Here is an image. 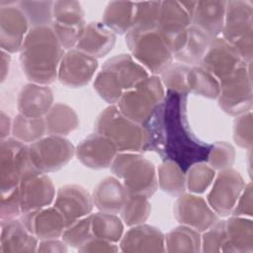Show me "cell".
<instances>
[{
    "label": "cell",
    "instance_id": "obj_31",
    "mask_svg": "<svg viewBox=\"0 0 253 253\" xmlns=\"http://www.w3.org/2000/svg\"><path fill=\"white\" fill-rule=\"evenodd\" d=\"M135 2L111 1L106 6L102 23L116 35H126L134 25Z\"/></svg>",
    "mask_w": 253,
    "mask_h": 253
},
{
    "label": "cell",
    "instance_id": "obj_27",
    "mask_svg": "<svg viewBox=\"0 0 253 253\" xmlns=\"http://www.w3.org/2000/svg\"><path fill=\"white\" fill-rule=\"evenodd\" d=\"M116 41L117 35L102 22H90L86 24L75 48L98 59L113 49Z\"/></svg>",
    "mask_w": 253,
    "mask_h": 253
},
{
    "label": "cell",
    "instance_id": "obj_47",
    "mask_svg": "<svg viewBox=\"0 0 253 253\" xmlns=\"http://www.w3.org/2000/svg\"><path fill=\"white\" fill-rule=\"evenodd\" d=\"M20 214H22V211L18 187L10 190H1V219L17 218Z\"/></svg>",
    "mask_w": 253,
    "mask_h": 253
},
{
    "label": "cell",
    "instance_id": "obj_35",
    "mask_svg": "<svg viewBox=\"0 0 253 253\" xmlns=\"http://www.w3.org/2000/svg\"><path fill=\"white\" fill-rule=\"evenodd\" d=\"M188 93L207 99H216L219 94V81L200 65L190 66L187 78Z\"/></svg>",
    "mask_w": 253,
    "mask_h": 253
},
{
    "label": "cell",
    "instance_id": "obj_22",
    "mask_svg": "<svg viewBox=\"0 0 253 253\" xmlns=\"http://www.w3.org/2000/svg\"><path fill=\"white\" fill-rule=\"evenodd\" d=\"M120 250L127 253L165 252V238L162 231L146 223L130 226L119 242Z\"/></svg>",
    "mask_w": 253,
    "mask_h": 253
},
{
    "label": "cell",
    "instance_id": "obj_20",
    "mask_svg": "<svg viewBox=\"0 0 253 253\" xmlns=\"http://www.w3.org/2000/svg\"><path fill=\"white\" fill-rule=\"evenodd\" d=\"M242 62L238 51L221 37L211 40L200 66L221 80L230 75Z\"/></svg>",
    "mask_w": 253,
    "mask_h": 253
},
{
    "label": "cell",
    "instance_id": "obj_50",
    "mask_svg": "<svg viewBox=\"0 0 253 253\" xmlns=\"http://www.w3.org/2000/svg\"><path fill=\"white\" fill-rule=\"evenodd\" d=\"M67 244L61 238L40 240L37 252H67Z\"/></svg>",
    "mask_w": 253,
    "mask_h": 253
},
{
    "label": "cell",
    "instance_id": "obj_46",
    "mask_svg": "<svg viewBox=\"0 0 253 253\" xmlns=\"http://www.w3.org/2000/svg\"><path fill=\"white\" fill-rule=\"evenodd\" d=\"M233 140L240 148H252V112L249 111L235 117L232 127Z\"/></svg>",
    "mask_w": 253,
    "mask_h": 253
},
{
    "label": "cell",
    "instance_id": "obj_17",
    "mask_svg": "<svg viewBox=\"0 0 253 253\" xmlns=\"http://www.w3.org/2000/svg\"><path fill=\"white\" fill-rule=\"evenodd\" d=\"M17 2L0 1V47L9 53L20 51L30 30L29 22Z\"/></svg>",
    "mask_w": 253,
    "mask_h": 253
},
{
    "label": "cell",
    "instance_id": "obj_43",
    "mask_svg": "<svg viewBox=\"0 0 253 253\" xmlns=\"http://www.w3.org/2000/svg\"><path fill=\"white\" fill-rule=\"evenodd\" d=\"M235 160V148L226 141L211 143L207 163L215 171L231 168Z\"/></svg>",
    "mask_w": 253,
    "mask_h": 253
},
{
    "label": "cell",
    "instance_id": "obj_37",
    "mask_svg": "<svg viewBox=\"0 0 253 253\" xmlns=\"http://www.w3.org/2000/svg\"><path fill=\"white\" fill-rule=\"evenodd\" d=\"M11 134L15 139L29 145L46 134L44 119L29 118L18 114L13 119Z\"/></svg>",
    "mask_w": 253,
    "mask_h": 253
},
{
    "label": "cell",
    "instance_id": "obj_45",
    "mask_svg": "<svg viewBox=\"0 0 253 253\" xmlns=\"http://www.w3.org/2000/svg\"><path fill=\"white\" fill-rule=\"evenodd\" d=\"M224 243V219H218L209 229L201 233V252H221Z\"/></svg>",
    "mask_w": 253,
    "mask_h": 253
},
{
    "label": "cell",
    "instance_id": "obj_2",
    "mask_svg": "<svg viewBox=\"0 0 253 253\" xmlns=\"http://www.w3.org/2000/svg\"><path fill=\"white\" fill-rule=\"evenodd\" d=\"M65 51L50 26L30 28L19 51L26 78L41 85L53 83Z\"/></svg>",
    "mask_w": 253,
    "mask_h": 253
},
{
    "label": "cell",
    "instance_id": "obj_28",
    "mask_svg": "<svg viewBox=\"0 0 253 253\" xmlns=\"http://www.w3.org/2000/svg\"><path fill=\"white\" fill-rule=\"evenodd\" d=\"M189 26H191V15L182 1H161L156 29L166 39L169 45Z\"/></svg>",
    "mask_w": 253,
    "mask_h": 253
},
{
    "label": "cell",
    "instance_id": "obj_38",
    "mask_svg": "<svg viewBox=\"0 0 253 253\" xmlns=\"http://www.w3.org/2000/svg\"><path fill=\"white\" fill-rule=\"evenodd\" d=\"M151 213V204L149 198L128 194L126 200L120 211V217L126 226H134L145 223Z\"/></svg>",
    "mask_w": 253,
    "mask_h": 253
},
{
    "label": "cell",
    "instance_id": "obj_52",
    "mask_svg": "<svg viewBox=\"0 0 253 253\" xmlns=\"http://www.w3.org/2000/svg\"><path fill=\"white\" fill-rule=\"evenodd\" d=\"M11 55L9 52L1 49V82L3 83L9 73Z\"/></svg>",
    "mask_w": 253,
    "mask_h": 253
},
{
    "label": "cell",
    "instance_id": "obj_8",
    "mask_svg": "<svg viewBox=\"0 0 253 253\" xmlns=\"http://www.w3.org/2000/svg\"><path fill=\"white\" fill-rule=\"evenodd\" d=\"M165 92L160 77L148 75L125 92L116 105L126 118L145 126L164 99Z\"/></svg>",
    "mask_w": 253,
    "mask_h": 253
},
{
    "label": "cell",
    "instance_id": "obj_3",
    "mask_svg": "<svg viewBox=\"0 0 253 253\" xmlns=\"http://www.w3.org/2000/svg\"><path fill=\"white\" fill-rule=\"evenodd\" d=\"M150 75L130 54L122 53L105 61L96 74L93 88L109 105H116L123 94Z\"/></svg>",
    "mask_w": 253,
    "mask_h": 253
},
{
    "label": "cell",
    "instance_id": "obj_34",
    "mask_svg": "<svg viewBox=\"0 0 253 253\" xmlns=\"http://www.w3.org/2000/svg\"><path fill=\"white\" fill-rule=\"evenodd\" d=\"M165 252H201V232L180 224L164 234Z\"/></svg>",
    "mask_w": 253,
    "mask_h": 253
},
{
    "label": "cell",
    "instance_id": "obj_18",
    "mask_svg": "<svg viewBox=\"0 0 253 253\" xmlns=\"http://www.w3.org/2000/svg\"><path fill=\"white\" fill-rule=\"evenodd\" d=\"M53 207L61 213L68 226L89 215L94 204L92 195L85 188L77 184H66L56 191Z\"/></svg>",
    "mask_w": 253,
    "mask_h": 253
},
{
    "label": "cell",
    "instance_id": "obj_6",
    "mask_svg": "<svg viewBox=\"0 0 253 253\" xmlns=\"http://www.w3.org/2000/svg\"><path fill=\"white\" fill-rule=\"evenodd\" d=\"M110 169L128 194L150 198L158 189L156 167L141 153L119 152Z\"/></svg>",
    "mask_w": 253,
    "mask_h": 253
},
{
    "label": "cell",
    "instance_id": "obj_33",
    "mask_svg": "<svg viewBox=\"0 0 253 253\" xmlns=\"http://www.w3.org/2000/svg\"><path fill=\"white\" fill-rule=\"evenodd\" d=\"M156 171L158 187L161 191L173 197H178L186 192V172L177 163L171 160H162Z\"/></svg>",
    "mask_w": 253,
    "mask_h": 253
},
{
    "label": "cell",
    "instance_id": "obj_51",
    "mask_svg": "<svg viewBox=\"0 0 253 253\" xmlns=\"http://www.w3.org/2000/svg\"><path fill=\"white\" fill-rule=\"evenodd\" d=\"M12 122L10 116L7 115L5 112L1 111V117H0V136L1 139H5L10 137L12 131Z\"/></svg>",
    "mask_w": 253,
    "mask_h": 253
},
{
    "label": "cell",
    "instance_id": "obj_49",
    "mask_svg": "<svg viewBox=\"0 0 253 253\" xmlns=\"http://www.w3.org/2000/svg\"><path fill=\"white\" fill-rule=\"evenodd\" d=\"M120 250V247L117 245V243L97 238V237H92L89 239L86 243H84L82 246L78 248L79 252H118Z\"/></svg>",
    "mask_w": 253,
    "mask_h": 253
},
{
    "label": "cell",
    "instance_id": "obj_44",
    "mask_svg": "<svg viewBox=\"0 0 253 253\" xmlns=\"http://www.w3.org/2000/svg\"><path fill=\"white\" fill-rule=\"evenodd\" d=\"M161 1L135 2L133 28L156 29Z\"/></svg>",
    "mask_w": 253,
    "mask_h": 253
},
{
    "label": "cell",
    "instance_id": "obj_19",
    "mask_svg": "<svg viewBox=\"0 0 253 253\" xmlns=\"http://www.w3.org/2000/svg\"><path fill=\"white\" fill-rule=\"evenodd\" d=\"M119 153L116 145L106 136L94 131L75 146V156L87 168H110Z\"/></svg>",
    "mask_w": 253,
    "mask_h": 253
},
{
    "label": "cell",
    "instance_id": "obj_41",
    "mask_svg": "<svg viewBox=\"0 0 253 253\" xmlns=\"http://www.w3.org/2000/svg\"><path fill=\"white\" fill-rule=\"evenodd\" d=\"M189 69V65L177 61L172 62L168 66V68L159 76L165 90H170L189 95L187 87Z\"/></svg>",
    "mask_w": 253,
    "mask_h": 253
},
{
    "label": "cell",
    "instance_id": "obj_39",
    "mask_svg": "<svg viewBox=\"0 0 253 253\" xmlns=\"http://www.w3.org/2000/svg\"><path fill=\"white\" fill-rule=\"evenodd\" d=\"M216 171L207 162H199L192 165L186 171V188L189 193L204 194L211 186Z\"/></svg>",
    "mask_w": 253,
    "mask_h": 253
},
{
    "label": "cell",
    "instance_id": "obj_21",
    "mask_svg": "<svg viewBox=\"0 0 253 253\" xmlns=\"http://www.w3.org/2000/svg\"><path fill=\"white\" fill-rule=\"evenodd\" d=\"M210 42L211 39L205 33L191 25L171 42L173 59L189 66L199 65Z\"/></svg>",
    "mask_w": 253,
    "mask_h": 253
},
{
    "label": "cell",
    "instance_id": "obj_23",
    "mask_svg": "<svg viewBox=\"0 0 253 253\" xmlns=\"http://www.w3.org/2000/svg\"><path fill=\"white\" fill-rule=\"evenodd\" d=\"M20 219L39 240L61 238L66 228L63 216L53 206L23 213Z\"/></svg>",
    "mask_w": 253,
    "mask_h": 253
},
{
    "label": "cell",
    "instance_id": "obj_42",
    "mask_svg": "<svg viewBox=\"0 0 253 253\" xmlns=\"http://www.w3.org/2000/svg\"><path fill=\"white\" fill-rule=\"evenodd\" d=\"M90 214L66 226L61 235V239L68 246L78 249L93 237Z\"/></svg>",
    "mask_w": 253,
    "mask_h": 253
},
{
    "label": "cell",
    "instance_id": "obj_12",
    "mask_svg": "<svg viewBox=\"0 0 253 253\" xmlns=\"http://www.w3.org/2000/svg\"><path fill=\"white\" fill-rule=\"evenodd\" d=\"M244 186L238 171L232 168L220 170L215 174L206 200L218 216H229Z\"/></svg>",
    "mask_w": 253,
    "mask_h": 253
},
{
    "label": "cell",
    "instance_id": "obj_40",
    "mask_svg": "<svg viewBox=\"0 0 253 253\" xmlns=\"http://www.w3.org/2000/svg\"><path fill=\"white\" fill-rule=\"evenodd\" d=\"M17 5L26 16L30 28L51 25L53 1H18Z\"/></svg>",
    "mask_w": 253,
    "mask_h": 253
},
{
    "label": "cell",
    "instance_id": "obj_15",
    "mask_svg": "<svg viewBox=\"0 0 253 253\" xmlns=\"http://www.w3.org/2000/svg\"><path fill=\"white\" fill-rule=\"evenodd\" d=\"M173 212L175 219L180 224L189 226L201 233L219 219L207 200L193 193L185 192L178 196L174 203Z\"/></svg>",
    "mask_w": 253,
    "mask_h": 253
},
{
    "label": "cell",
    "instance_id": "obj_30",
    "mask_svg": "<svg viewBox=\"0 0 253 253\" xmlns=\"http://www.w3.org/2000/svg\"><path fill=\"white\" fill-rule=\"evenodd\" d=\"M224 227L225 243L221 252H253V224L251 217L231 215L224 219Z\"/></svg>",
    "mask_w": 253,
    "mask_h": 253
},
{
    "label": "cell",
    "instance_id": "obj_25",
    "mask_svg": "<svg viewBox=\"0 0 253 253\" xmlns=\"http://www.w3.org/2000/svg\"><path fill=\"white\" fill-rule=\"evenodd\" d=\"M53 101V93L48 85L29 82L18 94L17 109L25 117L43 118L54 104Z\"/></svg>",
    "mask_w": 253,
    "mask_h": 253
},
{
    "label": "cell",
    "instance_id": "obj_48",
    "mask_svg": "<svg viewBox=\"0 0 253 253\" xmlns=\"http://www.w3.org/2000/svg\"><path fill=\"white\" fill-rule=\"evenodd\" d=\"M252 183L245 184L243 191L241 192L230 215L251 217L253 213V201H252Z\"/></svg>",
    "mask_w": 253,
    "mask_h": 253
},
{
    "label": "cell",
    "instance_id": "obj_4",
    "mask_svg": "<svg viewBox=\"0 0 253 253\" xmlns=\"http://www.w3.org/2000/svg\"><path fill=\"white\" fill-rule=\"evenodd\" d=\"M94 130L108 137L119 152L148 151L149 135L146 127L126 118L117 105H109L98 115Z\"/></svg>",
    "mask_w": 253,
    "mask_h": 253
},
{
    "label": "cell",
    "instance_id": "obj_32",
    "mask_svg": "<svg viewBox=\"0 0 253 253\" xmlns=\"http://www.w3.org/2000/svg\"><path fill=\"white\" fill-rule=\"evenodd\" d=\"M43 119L46 134L65 136L79 126L78 115L64 103H54Z\"/></svg>",
    "mask_w": 253,
    "mask_h": 253
},
{
    "label": "cell",
    "instance_id": "obj_29",
    "mask_svg": "<svg viewBox=\"0 0 253 253\" xmlns=\"http://www.w3.org/2000/svg\"><path fill=\"white\" fill-rule=\"evenodd\" d=\"M91 195L94 207L99 211L118 214L126 200L127 192L116 176H108L94 187Z\"/></svg>",
    "mask_w": 253,
    "mask_h": 253
},
{
    "label": "cell",
    "instance_id": "obj_36",
    "mask_svg": "<svg viewBox=\"0 0 253 253\" xmlns=\"http://www.w3.org/2000/svg\"><path fill=\"white\" fill-rule=\"evenodd\" d=\"M91 228L94 237L119 243L124 235V222L115 213L98 211L91 213Z\"/></svg>",
    "mask_w": 253,
    "mask_h": 253
},
{
    "label": "cell",
    "instance_id": "obj_11",
    "mask_svg": "<svg viewBox=\"0 0 253 253\" xmlns=\"http://www.w3.org/2000/svg\"><path fill=\"white\" fill-rule=\"evenodd\" d=\"M86 26L83 8L78 1H53L50 25L65 50L74 48Z\"/></svg>",
    "mask_w": 253,
    "mask_h": 253
},
{
    "label": "cell",
    "instance_id": "obj_14",
    "mask_svg": "<svg viewBox=\"0 0 253 253\" xmlns=\"http://www.w3.org/2000/svg\"><path fill=\"white\" fill-rule=\"evenodd\" d=\"M31 166L29 145L14 137L1 139L0 142V190H10L19 183Z\"/></svg>",
    "mask_w": 253,
    "mask_h": 253
},
{
    "label": "cell",
    "instance_id": "obj_16",
    "mask_svg": "<svg viewBox=\"0 0 253 253\" xmlns=\"http://www.w3.org/2000/svg\"><path fill=\"white\" fill-rule=\"evenodd\" d=\"M98 59L77 49L65 51L57 71V80L70 88H81L87 85L98 69Z\"/></svg>",
    "mask_w": 253,
    "mask_h": 253
},
{
    "label": "cell",
    "instance_id": "obj_13",
    "mask_svg": "<svg viewBox=\"0 0 253 253\" xmlns=\"http://www.w3.org/2000/svg\"><path fill=\"white\" fill-rule=\"evenodd\" d=\"M18 189L22 214L50 206L56 194L52 180L47 174L32 166L24 173Z\"/></svg>",
    "mask_w": 253,
    "mask_h": 253
},
{
    "label": "cell",
    "instance_id": "obj_9",
    "mask_svg": "<svg viewBox=\"0 0 253 253\" xmlns=\"http://www.w3.org/2000/svg\"><path fill=\"white\" fill-rule=\"evenodd\" d=\"M252 63L242 62L230 75L219 80L217 102L219 108L231 117L251 111L253 103Z\"/></svg>",
    "mask_w": 253,
    "mask_h": 253
},
{
    "label": "cell",
    "instance_id": "obj_26",
    "mask_svg": "<svg viewBox=\"0 0 253 253\" xmlns=\"http://www.w3.org/2000/svg\"><path fill=\"white\" fill-rule=\"evenodd\" d=\"M224 13L225 1H196L191 17V25L201 30L211 40H212L221 35L224 22Z\"/></svg>",
    "mask_w": 253,
    "mask_h": 253
},
{
    "label": "cell",
    "instance_id": "obj_7",
    "mask_svg": "<svg viewBox=\"0 0 253 253\" xmlns=\"http://www.w3.org/2000/svg\"><path fill=\"white\" fill-rule=\"evenodd\" d=\"M221 38L231 44L242 60L252 63L253 57V4L249 0L225 1Z\"/></svg>",
    "mask_w": 253,
    "mask_h": 253
},
{
    "label": "cell",
    "instance_id": "obj_5",
    "mask_svg": "<svg viewBox=\"0 0 253 253\" xmlns=\"http://www.w3.org/2000/svg\"><path fill=\"white\" fill-rule=\"evenodd\" d=\"M132 58L150 75L159 76L173 62L171 47L157 29L132 28L126 34Z\"/></svg>",
    "mask_w": 253,
    "mask_h": 253
},
{
    "label": "cell",
    "instance_id": "obj_1",
    "mask_svg": "<svg viewBox=\"0 0 253 253\" xmlns=\"http://www.w3.org/2000/svg\"><path fill=\"white\" fill-rule=\"evenodd\" d=\"M149 135L148 151L162 160L177 163L185 172L206 162L211 143L198 138L188 119V94L166 90L164 99L144 126Z\"/></svg>",
    "mask_w": 253,
    "mask_h": 253
},
{
    "label": "cell",
    "instance_id": "obj_24",
    "mask_svg": "<svg viewBox=\"0 0 253 253\" xmlns=\"http://www.w3.org/2000/svg\"><path fill=\"white\" fill-rule=\"evenodd\" d=\"M39 241L21 219H1L0 253L37 252Z\"/></svg>",
    "mask_w": 253,
    "mask_h": 253
},
{
    "label": "cell",
    "instance_id": "obj_10",
    "mask_svg": "<svg viewBox=\"0 0 253 253\" xmlns=\"http://www.w3.org/2000/svg\"><path fill=\"white\" fill-rule=\"evenodd\" d=\"M75 155V146L65 136L47 134L29 144L31 166L44 174L63 168Z\"/></svg>",
    "mask_w": 253,
    "mask_h": 253
}]
</instances>
